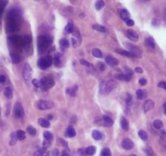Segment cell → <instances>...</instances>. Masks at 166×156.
Instances as JSON below:
<instances>
[{
  "label": "cell",
  "mask_w": 166,
  "mask_h": 156,
  "mask_svg": "<svg viewBox=\"0 0 166 156\" xmlns=\"http://www.w3.org/2000/svg\"><path fill=\"white\" fill-rule=\"evenodd\" d=\"M77 86H73V88L70 89V92H69V93H70V95H72V96H75V95H76V93H77Z\"/></svg>",
  "instance_id": "obj_45"
},
{
  "label": "cell",
  "mask_w": 166,
  "mask_h": 156,
  "mask_svg": "<svg viewBox=\"0 0 166 156\" xmlns=\"http://www.w3.org/2000/svg\"><path fill=\"white\" fill-rule=\"evenodd\" d=\"M154 102L151 99H148L144 103V105H143V110H144V112H148L149 111H151L152 109H153V107H154Z\"/></svg>",
  "instance_id": "obj_14"
},
{
  "label": "cell",
  "mask_w": 166,
  "mask_h": 156,
  "mask_svg": "<svg viewBox=\"0 0 166 156\" xmlns=\"http://www.w3.org/2000/svg\"><path fill=\"white\" fill-rule=\"evenodd\" d=\"M6 82V77L5 76H0V83H4Z\"/></svg>",
  "instance_id": "obj_55"
},
{
  "label": "cell",
  "mask_w": 166,
  "mask_h": 156,
  "mask_svg": "<svg viewBox=\"0 0 166 156\" xmlns=\"http://www.w3.org/2000/svg\"><path fill=\"white\" fill-rule=\"evenodd\" d=\"M11 59L13 63H18L21 62V57L17 54H11Z\"/></svg>",
  "instance_id": "obj_25"
},
{
  "label": "cell",
  "mask_w": 166,
  "mask_h": 156,
  "mask_svg": "<svg viewBox=\"0 0 166 156\" xmlns=\"http://www.w3.org/2000/svg\"><path fill=\"white\" fill-rule=\"evenodd\" d=\"M129 156H137V155H134V154H130V155H129Z\"/></svg>",
  "instance_id": "obj_62"
},
{
  "label": "cell",
  "mask_w": 166,
  "mask_h": 156,
  "mask_svg": "<svg viewBox=\"0 0 166 156\" xmlns=\"http://www.w3.org/2000/svg\"><path fill=\"white\" fill-rule=\"evenodd\" d=\"M101 156H112V153H111L110 150L108 148H103L102 150H101L100 153Z\"/></svg>",
  "instance_id": "obj_35"
},
{
  "label": "cell",
  "mask_w": 166,
  "mask_h": 156,
  "mask_svg": "<svg viewBox=\"0 0 166 156\" xmlns=\"http://www.w3.org/2000/svg\"><path fill=\"white\" fill-rule=\"evenodd\" d=\"M164 114L166 115V103L164 104Z\"/></svg>",
  "instance_id": "obj_60"
},
{
  "label": "cell",
  "mask_w": 166,
  "mask_h": 156,
  "mask_svg": "<svg viewBox=\"0 0 166 156\" xmlns=\"http://www.w3.org/2000/svg\"><path fill=\"white\" fill-rule=\"evenodd\" d=\"M27 131H28V133L32 136L36 135V133H37V131L34 128H33V126H29L28 128H27Z\"/></svg>",
  "instance_id": "obj_42"
},
{
  "label": "cell",
  "mask_w": 166,
  "mask_h": 156,
  "mask_svg": "<svg viewBox=\"0 0 166 156\" xmlns=\"http://www.w3.org/2000/svg\"><path fill=\"white\" fill-rule=\"evenodd\" d=\"M138 136H139V138H141L142 140H143V141H147L148 140V134H147V133H146L145 131L143 130H140L139 132H138Z\"/></svg>",
  "instance_id": "obj_34"
},
{
  "label": "cell",
  "mask_w": 166,
  "mask_h": 156,
  "mask_svg": "<svg viewBox=\"0 0 166 156\" xmlns=\"http://www.w3.org/2000/svg\"><path fill=\"white\" fill-rule=\"evenodd\" d=\"M23 40H24V44L25 45L29 44V43L31 42V37H29V36H25V37H23Z\"/></svg>",
  "instance_id": "obj_44"
},
{
  "label": "cell",
  "mask_w": 166,
  "mask_h": 156,
  "mask_svg": "<svg viewBox=\"0 0 166 156\" xmlns=\"http://www.w3.org/2000/svg\"><path fill=\"white\" fill-rule=\"evenodd\" d=\"M98 68H99L100 71H103V70L105 69V65L103 63H98Z\"/></svg>",
  "instance_id": "obj_53"
},
{
  "label": "cell",
  "mask_w": 166,
  "mask_h": 156,
  "mask_svg": "<svg viewBox=\"0 0 166 156\" xmlns=\"http://www.w3.org/2000/svg\"><path fill=\"white\" fill-rule=\"evenodd\" d=\"M103 7H104V2L102 1V0H98V2L95 3V8L96 10H98V11L102 9Z\"/></svg>",
  "instance_id": "obj_37"
},
{
  "label": "cell",
  "mask_w": 166,
  "mask_h": 156,
  "mask_svg": "<svg viewBox=\"0 0 166 156\" xmlns=\"http://www.w3.org/2000/svg\"><path fill=\"white\" fill-rule=\"evenodd\" d=\"M65 33H72L73 32V24L72 22L68 23L65 27Z\"/></svg>",
  "instance_id": "obj_32"
},
{
  "label": "cell",
  "mask_w": 166,
  "mask_h": 156,
  "mask_svg": "<svg viewBox=\"0 0 166 156\" xmlns=\"http://www.w3.org/2000/svg\"><path fill=\"white\" fill-rule=\"evenodd\" d=\"M116 52H117V53L120 54V55H122L127 56V57H135L131 52L128 51H125V50L116 49Z\"/></svg>",
  "instance_id": "obj_21"
},
{
  "label": "cell",
  "mask_w": 166,
  "mask_h": 156,
  "mask_svg": "<svg viewBox=\"0 0 166 156\" xmlns=\"http://www.w3.org/2000/svg\"><path fill=\"white\" fill-rule=\"evenodd\" d=\"M121 127L125 131H127L129 129V122H128L125 117L122 116L121 118Z\"/></svg>",
  "instance_id": "obj_17"
},
{
  "label": "cell",
  "mask_w": 166,
  "mask_h": 156,
  "mask_svg": "<svg viewBox=\"0 0 166 156\" xmlns=\"http://www.w3.org/2000/svg\"><path fill=\"white\" fill-rule=\"evenodd\" d=\"M16 133H17V139L20 140V141H22L25 138V133L23 130H17Z\"/></svg>",
  "instance_id": "obj_29"
},
{
  "label": "cell",
  "mask_w": 166,
  "mask_h": 156,
  "mask_svg": "<svg viewBox=\"0 0 166 156\" xmlns=\"http://www.w3.org/2000/svg\"><path fill=\"white\" fill-rule=\"evenodd\" d=\"M145 152L148 156H155L154 152H153V150H152V148H150V147H148V148H146Z\"/></svg>",
  "instance_id": "obj_43"
},
{
  "label": "cell",
  "mask_w": 166,
  "mask_h": 156,
  "mask_svg": "<svg viewBox=\"0 0 166 156\" xmlns=\"http://www.w3.org/2000/svg\"><path fill=\"white\" fill-rule=\"evenodd\" d=\"M80 63H81V64H82V65L87 66V67H92L91 63H90L89 62H87V61L85 60V59H81Z\"/></svg>",
  "instance_id": "obj_46"
},
{
  "label": "cell",
  "mask_w": 166,
  "mask_h": 156,
  "mask_svg": "<svg viewBox=\"0 0 166 156\" xmlns=\"http://www.w3.org/2000/svg\"><path fill=\"white\" fill-rule=\"evenodd\" d=\"M102 121H103V125L106 127H111L113 124V120L108 116H103L102 117Z\"/></svg>",
  "instance_id": "obj_15"
},
{
  "label": "cell",
  "mask_w": 166,
  "mask_h": 156,
  "mask_svg": "<svg viewBox=\"0 0 166 156\" xmlns=\"http://www.w3.org/2000/svg\"><path fill=\"white\" fill-rule=\"evenodd\" d=\"M136 94H137V97H138V99H143L145 97V92H144V90H142V89H138L137 92H136Z\"/></svg>",
  "instance_id": "obj_38"
},
{
  "label": "cell",
  "mask_w": 166,
  "mask_h": 156,
  "mask_svg": "<svg viewBox=\"0 0 166 156\" xmlns=\"http://www.w3.org/2000/svg\"><path fill=\"white\" fill-rule=\"evenodd\" d=\"M17 133H12L11 134V140H10V145L11 146H14L16 143H17Z\"/></svg>",
  "instance_id": "obj_33"
},
{
  "label": "cell",
  "mask_w": 166,
  "mask_h": 156,
  "mask_svg": "<svg viewBox=\"0 0 166 156\" xmlns=\"http://www.w3.org/2000/svg\"><path fill=\"white\" fill-rule=\"evenodd\" d=\"M48 141H47V140H46V141H45V142H43V147H45V148H46V147H47L48 146H49V144H48Z\"/></svg>",
  "instance_id": "obj_58"
},
{
  "label": "cell",
  "mask_w": 166,
  "mask_h": 156,
  "mask_svg": "<svg viewBox=\"0 0 166 156\" xmlns=\"http://www.w3.org/2000/svg\"><path fill=\"white\" fill-rule=\"evenodd\" d=\"M52 38L47 35H41L37 37V50L39 53L45 51L51 46Z\"/></svg>",
  "instance_id": "obj_1"
},
{
  "label": "cell",
  "mask_w": 166,
  "mask_h": 156,
  "mask_svg": "<svg viewBox=\"0 0 166 156\" xmlns=\"http://www.w3.org/2000/svg\"><path fill=\"white\" fill-rule=\"evenodd\" d=\"M32 84L35 87H40V82L39 81H37V79H33L32 80Z\"/></svg>",
  "instance_id": "obj_48"
},
{
  "label": "cell",
  "mask_w": 166,
  "mask_h": 156,
  "mask_svg": "<svg viewBox=\"0 0 166 156\" xmlns=\"http://www.w3.org/2000/svg\"><path fill=\"white\" fill-rule=\"evenodd\" d=\"M21 16V12L19 8H13V9L10 11L9 14H8V17H16V18H19Z\"/></svg>",
  "instance_id": "obj_16"
},
{
  "label": "cell",
  "mask_w": 166,
  "mask_h": 156,
  "mask_svg": "<svg viewBox=\"0 0 166 156\" xmlns=\"http://www.w3.org/2000/svg\"><path fill=\"white\" fill-rule=\"evenodd\" d=\"M61 156H70V150H69L68 149L64 150Z\"/></svg>",
  "instance_id": "obj_47"
},
{
  "label": "cell",
  "mask_w": 166,
  "mask_h": 156,
  "mask_svg": "<svg viewBox=\"0 0 166 156\" xmlns=\"http://www.w3.org/2000/svg\"><path fill=\"white\" fill-rule=\"evenodd\" d=\"M92 55L96 58H101L102 57V52H101L100 50L97 49V48H94L92 50Z\"/></svg>",
  "instance_id": "obj_31"
},
{
  "label": "cell",
  "mask_w": 166,
  "mask_h": 156,
  "mask_svg": "<svg viewBox=\"0 0 166 156\" xmlns=\"http://www.w3.org/2000/svg\"><path fill=\"white\" fill-rule=\"evenodd\" d=\"M60 142H62V145H63V146H64L65 147L68 146V144H67V142H66L65 141H64V140H62V139H60Z\"/></svg>",
  "instance_id": "obj_59"
},
{
  "label": "cell",
  "mask_w": 166,
  "mask_h": 156,
  "mask_svg": "<svg viewBox=\"0 0 166 156\" xmlns=\"http://www.w3.org/2000/svg\"><path fill=\"white\" fill-rule=\"evenodd\" d=\"M74 37H73V44L75 47H78L80 44H81V37H80V34L78 33H74Z\"/></svg>",
  "instance_id": "obj_18"
},
{
  "label": "cell",
  "mask_w": 166,
  "mask_h": 156,
  "mask_svg": "<svg viewBox=\"0 0 166 156\" xmlns=\"http://www.w3.org/2000/svg\"><path fill=\"white\" fill-rule=\"evenodd\" d=\"M122 146L125 150H131L133 147V142L129 138H125V139L122 141Z\"/></svg>",
  "instance_id": "obj_12"
},
{
  "label": "cell",
  "mask_w": 166,
  "mask_h": 156,
  "mask_svg": "<svg viewBox=\"0 0 166 156\" xmlns=\"http://www.w3.org/2000/svg\"><path fill=\"white\" fill-rule=\"evenodd\" d=\"M96 151V148L93 146H88L86 149V153H87V155H94V154H95Z\"/></svg>",
  "instance_id": "obj_27"
},
{
  "label": "cell",
  "mask_w": 166,
  "mask_h": 156,
  "mask_svg": "<svg viewBox=\"0 0 166 156\" xmlns=\"http://www.w3.org/2000/svg\"><path fill=\"white\" fill-rule=\"evenodd\" d=\"M102 83H103V82H102ZM103 85H101L100 86V90L102 93H110L111 91H112L113 89L116 88V86H117V83H116V82L112 81V80L107 82L105 84H104V83H103Z\"/></svg>",
  "instance_id": "obj_4"
},
{
  "label": "cell",
  "mask_w": 166,
  "mask_h": 156,
  "mask_svg": "<svg viewBox=\"0 0 166 156\" xmlns=\"http://www.w3.org/2000/svg\"><path fill=\"white\" fill-rule=\"evenodd\" d=\"M145 45L150 48H155L156 47V42L152 37H147L145 39Z\"/></svg>",
  "instance_id": "obj_19"
},
{
  "label": "cell",
  "mask_w": 166,
  "mask_h": 156,
  "mask_svg": "<svg viewBox=\"0 0 166 156\" xmlns=\"http://www.w3.org/2000/svg\"><path fill=\"white\" fill-rule=\"evenodd\" d=\"M0 113H1V112H0Z\"/></svg>",
  "instance_id": "obj_63"
},
{
  "label": "cell",
  "mask_w": 166,
  "mask_h": 156,
  "mask_svg": "<svg viewBox=\"0 0 166 156\" xmlns=\"http://www.w3.org/2000/svg\"><path fill=\"white\" fill-rule=\"evenodd\" d=\"M25 115V112H24V109L21 103H17L15 104L14 107V116L17 118H22Z\"/></svg>",
  "instance_id": "obj_6"
},
{
  "label": "cell",
  "mask_w": 166,
  "mask_h": 156,
  "mask_svg": "<svg viewBox=\"0 0 166 156\" xmlns=\"http://www.w3.org/2000/svg\"><path fill=\"white\" fill-rule=\"evenodd\" d=\"M126 47L129 49V51L133 54L135 57H141L142 51H141L139 48H138V47L132 44H126Z\"/></svg>",
  "instance_id": "obj_8"
},
{
  "label": "cell",
  "mask_w": 166,
  "mask_h": 156,
  "mask_svg": "<svg viewBox=\"0 0 166 156\" xmlns=\"http://www.w3.org/2000/svg\"><path fill=\"white\" fill-rule=\"evenodd\" d=\"M153 125H154V127L156 128V129H160V128H163L164 124H163L161 120H154V122H153Z\"/></svg>",
  "instance_id": "obj_30"
},
{
  "label": "cell",
  "mask_w": 166,
  "mask_h": 156,
  "mask_svg": "<svg viewBox=\"0 0 166 156\" xmlns=\"http://www.w3.org/2000/svg\"><path fill=\"white\" fill-rule=\"evenodd\" d=\"M158 86H159L160 88L164 89H165L166 90V82H160L159 84H158Z\"/></svg>",
  "instance_id": "obj_50"
},
{
  "label": "cell",
  "mask_w": 166,
  "mask_h": 156,
  "mask_svg": "<svg viewBox=\"0 0 166 156\" xmlns=\"http://www.w3.org/2000/svg\"><path fill=\"white\" fill-rule=\"evenodd\" d=\"M52 156H59V150L57 149H54L52 150Z\"/></svg>",
  "instance_id": "obj_54"
},
{
  "label": "cell",
  "mask_w": 166,
  "mask_h": 156,
  "mask_svg": "<svg viewBox=\"0 0 166 156\" xmlns=\"http://www.w3.org/2000/svg\"><path fill=\"white\" fill-rule=\"evenodd\" d=\"M138 82H139V84H140L141 86H145V85H147V80H146L145 78H141V79L138 81Z\"/></svg>",
  "instance_id": "obj_51"
},
{
  "label": "cell",
  "mask_w": 166,
  "mask_h": 156,
  "mask_svg": "<svg viewBox=\"0 0 166 156\" xmlns=\"http://www.w3.org/2000/svg\"><path fill=\"white\" fill-rule=\"evenodd\" d=\"M52 63H53V59L51 56H46V57L40 59L37 62V65L41 69L45 70L49 68L52 64Z\"/></svg>",
  "instance_id": "obj_3"
},
{
  "label": "cell",
  "mask_w": 166,
  "mask_h": 156,
  "mask_svg": "<svg viewBox=\"0 0 166 156\" xmlns=\"http://www.w3.org/2000/svg\"><path fill=\"white\" fill-rule=\"evenodd\" d=\"M54 63H55V65L57 67V66H60V59L59 58H55L54 59Z\"/></svg>",
  "instance_id": "obj_52"
},
{
  "label": "cell",
  "mask_w": 166,
  "mask_h": 156,
  "mask_svg": "<svg viewBox=\"0 0 166 156\" xmlns=\"http://www.w3.org/2000/svg\"><path fill=\"white\" fill-rule=\"evenodd\" d=\"M38 123H39V124L42 126V128H49L50 125H51L50 122L47 120L44 119V118H40L38 120Z\"/></svg>",
  "instance_id": "obj_22"
},
{
  "label": "cell",
  "mask_w": 166,
  "mask_h": 156,
  "mask_svg": "<svg viewBox=\"0 0 166 156\" xmlns=\"http://www.w3.org/2000/svg\"><path fill=\"white\" fill-rule=\"evenodd\" d=\"M4 95L8 99H12V97H13V92H12V89L11 87H7L5 89Z\"/></svg>",
  "instance_id": "obj_23"
},
{
  "label": "cell",
  "mask_w": 166,
  "mask_h": 156,
  "mask_svg": "<svg viewBox=\"0 0 166 156\" xmlns=\"http://www.w3.org/2000/svg\"><path fill=\"white\" fill-rule=\"evenodd\" d=\"M132 72L129 71L127 73H120V74L117 75V79L121 80V81H124V82H129L130 81L131 77H132Z\"/></svg>",
  "instance_id": "obj_9"
},
{
  "label": "cell",
  "mask_w": 166,
  "mask_h": 156,
  "mask_svg": "<svg viewBox=\"0 0 166 156\" xmlns=\"http://www.w3.org/2000/svg\"><path fill=\"white\" fill-rule=\"evenodd\" d=\"M125 23H126V25L128 26H133V25H134V22H133V21L130 18L128 19V20L125 21Z\"/></svg>",
  "instance_id": "obj_49"
},
{
  "label": "cell",
  "mask_w": 166,
  "mask_h": 156,
  "mask_svg": "<svg viewBox=\"0 0 166 156\" xmlns=\"http://www.w3.org/2000/svg\"><path fill=\"white\" fill-rule=\"evenodd\" d=\"M92 137H93V138L95 140H100L103 136H102V133H101L99 131L94 130L93 132H92Z\"/></svg>",
  "instance_id": "obj_28"
},
{
  "label": "cell",
  "mask_w": 166,
  "mask_h": 156,
  "mask_svg": "<svg viewBox=\"0 0 166 156\" xmlns=\"http://www.w3.org/2000/svg\"><path fill=\"white\" fill-rule=\"evenodd\" d=\"M55 86L54 80L48 77H43L40 81V87L42 91H47Z\"/></svg>",
  "instance_id": "obj_2"
},
{
  "label": "cell",
  "mask_w": 166,
  "mask_h": 156,
  "mask_svg": "<svg viewBox=\"0 0 166 156\" xmlns=\"http://www.w3.org/2000/svg\"><path fill=\"white\" fill-rule=\"evenodd\" d=\"M43 137H44L45 140H47L48 142H50V141H52V140L53 139V136H52V133H49V132H44Z\"/></svg>",
  "instance_id": "obj_40"
},
{
  "label": "cell",
  "mask_w": 166,
  "mask_h": 156,
  "mask_svg": "<svg viewBox=\"0 0 166 156\" xmlns=\"http://www.w3.org/2000/svg\"><path fill=\"white\" fill-rule=\"evenodd\" d=\"M119 12H120V16H121L122 19L125 21H125L129 18V13L127 12L125 9H121L119 11Z\"/></svg>",
  "instance_id": "obj_20"
},
{
  "label": "cell",
  "mask_w": 166,
  "mask_h": 156,
  "mask_svg": "<svg viewBox=\"0 0 166 156\" xmlns=\"http://www.w3.org/2000/svg\"><path fill=\"white\" fill-rule=\"evenodd\" d=\"M60 44L61 47H64V48H68L69 47V42H68V40L64 39V38L60 41Z\"/></svg>",
  "instance_id": "obj_39"
},
{
  "label": "cell",
  "mask_w": 166,
  "mask_h": 156,
  "mask_svg": "<svg viewBox=\"0 0 166 156\" xmlns=\"http://www.w3.org/2000/svg\"><path fill=\"white\" fill-rule=\"evenodd\" d=\"M66 135L68 136V138H73L76 135V131L73 128V126H69L67 129V132H66Z\"/></svg>",
  "instance_id": "obj_24"
},
{
  "label": "cell",
  "mask_w": 166,
  "mask_h": 156,
  "mask_svg": "<svg viewBox=\"0 0 166 156\" xmlns=\"http://www.w3.org/2000/svg\"><path fill=\"white\" fill-rule=\"evenodd\" d=\"M31 75H32V69H31L30 66L29 64H25L23 68V77L27 83L30 80Z\"/></svg>",
  "instance_id": "obj_7"
},
{
  "label": "cell",
  "mask_w": 166,
  "mask_h": 156,
  "mask_svg": "<svg viewBox=\"0 0 166 156\" xmlns=\"http://www.w3.org/2000/svg\"><path fill=\"white\" fill-rule=\"evenodd\" d=\"M10 38H11V41H12L15 45H17V46H25L23 37L17 36V35H15V36H12V37H11Z\"/></svg>",
  "instance_id": "obj_13"
},
{
  "label": "cell",
  "mask_w": 166,
  "mask_h": 156,
  "mask_svg": "<svg viewBox=\"0 0 166 156\" xmlns=\"http://www.w3.org/2000/svg\"><path fill=\"white\" fill-rule=\"evenodd\" d=\"M76 155L77 156H87V153H86V149H78L76 151Z\"/></svg>",
  "instance_id": "obj_41"
},
{
  "label": "cell",
  "mask_w": 166,
  "mask_h": 156,
  "mask_svg": "<svg viewBox=\"0 0 166 156\" xmlns=\"http://www.w3.org/2000/svg\"><path fill=\"white\" fill-rule=\"evenodd\" d=\"M126 36L132 42H137L138 40V33H136L135 31L132 30V29H129V30L126 31Z\"/></svg>",
  "instance_id": "obj_10"
},
{
  "label": "cell",
  "mask_w": 166,
  "mask_h": 156,
  "mask_svg": "<svg viewBox=\"0 0 166 156\" xmlns=\"http://www.w3.org/2000/svg\"><path fill=\"white\" fill-rule=\"evenodd\" d=\"M92 29L96 31L101 32V33H104V32L106 31V29L104 26L101 25H98V24H96V25H92Z\"/></svg>",
  "instance_id": "obj_26"
},
{
  "label": "cell",
  "mask_w": 166,
  "mask_h": 156,
  "mask_svg": "<svg viewBox=\"0 0 166 156\" xmlns=\"http://www.w3.org/2000/svg\"><path fill=\"white\" fill-rule=\"evenodd\" d=\"M135 72H138V73H142L143 72V69L140 68H135Z\"/></svg>",
  "instance_id": "obj_57"
},
{
  "label": "cell",
  "mask_w": 166,
  "mask_h": 156,
  "mask_svg": "<svg viewBox=\"0 0 166 156\" xmlns=\"http://www.w3.org/2000/svg\"><path fill=\"white\" fill-rule=\"evenodd\" d=\"M54 107V103L49 100H39L37 102V107L40 110L51 109Z\"/></svg>",
  "instance_id": "obj_5"
},
{
  "label": "cell",
  "mask_w": 166,
  "mask_h": 156,
  "mask_svg": "<svg viewBox=\"0 0 166 156\" xmlns=\"http://www.w3.org/2000/svg\"><path fill=\"white\" fill-rule=\"evenodd\" d=\"M52 119H53V116H51V115H49V116H48V120H52Z\"/></svg>",
  "instance_id": "obj_61"
},
{
  "label": "cell",
  "mask_w": 166,
  "mask_h": 156,
  "mask_svg": "<svg viewBox=\"0 0 166 156\" xmlns=\"http://www.w3.org/2000/svg\"><path fill=\"white\" fill-rule=\"evenodd\" d=\"M7 0H0V17L2 15L3 10H4L5 6L7 5Z\"/></svg>",
  "instance_id": "obj_36"
},
{
  "label": "cell",
  "mask_w": 166,
  "mask_h": 156,
  "mask_svg": "<svg viewBox=\"0 0 166 156\" xmlns=\"http://www.w3.org/2000/svg\"><path fill=\"white\" fill-rule=\"evenodd\" d=\"M105 61L107 64H108V65L111 66V67H115V66L118 65V63H119V62H118L117 59H115L114 57L112 55L107 56L105 58Z\"/></svg>",
  "instance_id": "obj_11"
},
{
  "label": "cell",
  "mask_w": 166,
  "mask_h": 156,
  "mask_svg": "<svg viewBox=\"0 0 166 156\" xmlns=\"http://www.w3.org/2000/svg\"><path fill=\"white\" fill-rule=\"evenodd\" d=\"M161 137L164 140H166V132L164 130L161 131Z\"/></svg>",
  "instance_id": "obj_56"
}]
</instances>
